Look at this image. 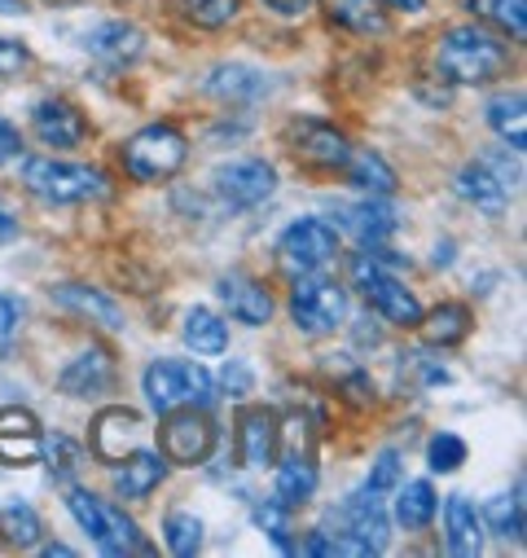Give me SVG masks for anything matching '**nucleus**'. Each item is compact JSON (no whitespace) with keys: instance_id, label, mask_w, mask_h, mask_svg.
<instances>
[{"instance_id":"nucleus-46","label":"nucleus","mask_w":527,"mask_h":558,"mask_svg":"<svg viewBox=\"0 0 527 558\" xmlns=\"http://www.w3.org/2000/svg\"><path fill=\"white\" fill-rule=\"evenodd\" d=\"M269 14H278V19H291V23H299V19H308L321 0H259Z\"/></svg>"},{"instance_id":"nucleus-22","label":"nucleus","mask_w":527,"mask_h":558,"mask_svg":"<svg viewBox=\"0 0 527 558\" xmlns=\"http://www.w3.org/2000/svg\"><path fill=\"white\" fill-rule=\"evenodd\" d=\"M168 480V458L159 449H132L123 466L114 462V493L123 501H146Z\"/></svg>"},{"instance_id":"nucleus-7","label":"nucleus","mask_w":527,"mask_h":558,"mask_svg":"<svg viewBox=\"0 0 527 558\" xmlns=\"http://www.w3.org/2000/svg\"><path fill=\"white\" fill-rule=\"evenodd\" d=\"M291 317L304 335L321 339V335H334L347 326V287L326 277L321 268L317 272H299L291 282Z\"/></svg>"},{"instance_id":"nucleus-20","label":"nucleus","mask_w":527,"mask_h":558,"mask_svg":"<svg viewBox=\"0 0 527 558\" xmlns=\"http://www.w3.org/2000/svg\"><path fill=\"white\" fill-rule=\"evenodd\" d=\"M49 300H53L58 308H66V313H75V317H84V322H93V326L110 330V335H119V330L127 326L123 308H119V304H114L106 291H97V287H84V282H62V287H53V291H49Z\"/></svg>"},{"instance_id":"nucleus-52","label":"nucleus","mask_w":527,"mask_h":558,"mask_svg":"<svg viewBox=\"0 0 527 558\" xmlns=\"http://www.w3.org/2000/svg\"><path fill=\"white\" fill-rule=\"evenodd\" d=\"M453 259H457V246H453V238L436 242V255H431V264H436V268H449Z\"/></svg>"},{"instance_id":"nucleus-26","label":"nucleus","mask_w":527,"mask_h":558,"mask_svg":"<svg viewBox=\"0 0 527 558\" xmlns=\"http://www.w3.org/2000/svg\"><path fill=\"white\" fill-rule=\"evenodd\" d=\"M418 330L427 335L431 348H457V343L470 339L475 313H470V304H462V300H444V304H436L431 313H422Z\"/></svg>"},{"instance_id":"nucleus-41","label":"nucleus","mask_w":527,"mask_h":558,"mask_svg":"<svg viewBox=\"0 0 527 558\" xmlns=\"http://www.w3.org/2000/svg\"><path fill=\"white\" fill-rule=\"evenodd\" d=\"M466 453H470L466 440L453 436V432H436V436L427 440V466H431L436 475H453V471H462Z\"/></svg>"},{"instance_id":"nucleus-27","label":"nucleus","mask_w":527,"mask_h":558,"mask_svg":"<svg viewBox=\"0 0 527 558\" xmlns=\"http://www.w3.org/2000/svg\"><path fill=\"white\" fill-rule=\"evenodd\" d=\"M343 172L356 185V194H369V198H391L395 190H401V177H395V168L378 150H352Z\"/></svg>"},{"instance_id":"nucleus-32","label":"nucleus","mask_w":527,"mask_h":558,"mask_svg":"<svg viewBox=\"0 0 527 558\" xmlns=\"http://www.w3.org/2000/svg\"><path fill=\"white\" fill-rule=\"evenodd\" d=\"M273 466H278V480H273V497L278 501H286L291 510L304 506V501H312L321 475H317V462L308 453H291L286 462H273Z\"/></svg>"},{"instance_id":"nucleus-36","label":"nucleus","mask_w":527,"mask_h":558,"mask_svg":"<svg viewBox=\"0 0 527 558\" xmlns=\"http://www.w3.org/2000/svg\"><path fill=\"white\" fill-rule=\"evenodd\" d=\"M326 369L334 374V391H339L352 409H369V404L378 400V387H373L369 369H360L356 361H330Z\"/></svg>"},{"instance_id":"nucleus-38","label":"nucleus","mask_w":527,"mask_h":558,"mask_svg":"<svg viewBox=\"0 0 527 558\" xmlns=\"http://www.w3.org/2000/svg\"><path fill=\"white\" fill-rule=\"evenodd\" d=\"M163 545H168V554H176V558H194V554L203 549V519L189 514V510H172V514L163 519Z\"/></svg>"},{"instance_id":"nucleus-28","label":"nucleus","mask_w":527,"mask_h":558,"mask_svg":"<svg viewBox=\"0 0 527 558\" xmlns=\"http://www.w3.org/2000/svg\"><path fill=\"white\" fill-rule=\"evenodd\" d=\"M45 536V519L23 497H0V541L14 549H36Z\"/></svg>"},{"instance_id":"nucleus-16","label":"nucleus","mask_w":527,"mask_h":558,"mask_svg":"<svg viewBox=\"0 0 527 558\" xmlns=\"http://www.w3.org/2000/svg\"><path fill=\"white\" fill-rule=\"evenodd\" d=\"M216 295H220V304L229 308V317L233 322H242V326H269L273 322V295H269V287L264 282H255L250 272H224L220 282H216Z\"/></svg>"},{"instance_id":"nucleus-49","label":"nucleus","mask_w":527,"mask_h":558,"mask_svg":"<svg viewBox=\"0 0 527 558\" xmlns=\"http://www.w3.org/2000/svg\"><path fill=\"white\" fill-rule=\"evenodd\" d=\"M352 339H356V348H378V343H382V326L369 322V317H360V322L352 326Z\"/></svg>"},{"instance_id":"nucleus-23","label":"nucleus","mask_w":527,"mask_h":558,"mask_svg":"<svg viewBox=\"0 0 527 558\" xmlns=\"http://www.w3.org/2000/svg\"><path fill=\"white\" fill-rule=\"evenodd\" d=\"M203 88L211 97L229 101V106H255V101H264L273 93V80L264 71H255V66H246V62H229V66H216Z\"/></svg>"},{"instance_id":"nucleus-6","label":"nucleus","mask_w":527,"mask_h":558,"mask_svg":"<svg viewBox=\"0 0 527 558\" xmlns=\"http://www.w3.org/2000/svg\"><path fill=\"white\" fill-rule=\"evenodd\" d=\"M66 510L75 514V523L88 532V541L101 554H150V541L142 536V527L123 514V506L88 493V488H71L66 493Z\"/></svg>"},{"instance_id":"nucleus-18","label":"nucleus","mask_w":527,"mask_h":558,"mask_svg":"<svg viewBox=\"0 0 527 558\" xmlns=\"http://www.w3.org/2000/svg\"><path fill=\"white\" fill-rule=\"evenodd\" d=\"M84 53L106 62V66H132L146 53V32L137 23H123V19L97 23L93 32H84Z\"/></svg>"},{"instance_id":"nucleus-42","label":"nucleus","mask_w":527,"mask_h":558,"mask_svg":"<svg viewBox=\"0 0 527 558\" xmlns=\"http://www.w3.org/2000/svg\"><path fill=\"white\" fill-rule=\"evenodd\" d=\"M395 484H401V453H395V449H387V453H378L373 471L365 475V493H373V497H387V493H395Z\"/></svg>"},{"instance_id":"nucleus-10","label":"nucleus","mask_w":527,"mask_h":558,"mask_svg":"<svg viewBox=\"0 0 527 558\" xmlns=\"http://www.w3.org/2000/svg\"><path fill=\"white\" fill-rule=\"evenodd\" d=\"M286 146H291V159L308 172H343L352 159L347 132L326 119H312V114H304L286 128Z\"/></svg>"},{"instance_id":"nucleus-54","label":"nucleus","mask_w":527,"mask_h":558,"mask_svg":"<svg viewBox=\"0 0 527 558\" xmlns=\"http://www.w3.org/2000/svg\"><path fill=\"white\" fill-rule=\"evenodd\" d=\"M27 5H23V0H0V14H23Z\"/></svg>"},{"instance_id":"nucleus-53","label":"nucleus","mask_w":527,"mask_h":558,"mask_svg":"<svg viewBox=\"0 0 527 558\" xmlns=\"http://www.w3.org/2000/svg\"><path fill=\"white\" fill-rule=\"evenodd\" d=\"M45 554H49V558H53V554H58V558H66V554H75V549H71V545H62V541H49V545H45Z\"/></svg>"},{"instance_id":"nucleus-37","label":"nucleus","mask_w":527,"mask_h":558,"mask_svg":"<svg viewBox=\"0 0 527 558\" xmlns=\"http://www.w3.org/2000/svg\"><path fill=\"white\" fill-rule=\"evenodd\" d=\"M483 527L492 532V536H501V541H523V497L518 493H501V497H492L488 506H483Z\"/></svg>"},{"instance_id":"nucleus-19","label":"nucleus","mask_w":527,"mask_h":558,"mask_svg":"<svg viewBox=\"0 0 527 558\" xmlns=\"http://www.w3.org/2000/svg\"><path fill=\"white\" fill-rule=\"evenodd\" d=\"M114 378H119V365H114V356L106 352V348H84L75 361H66L62 365V374H58V391L62 396H106L110 387H114Z\"/></svg>"},{"instance_id":"nucleus-3","label":"nucleus","mask_w":527,"mask_h":558,"mask_svg":"<svg viewBox=\"0 0 527 558\" xmlns=\"http://www.w3.org/2000/svg\"><path fill=\"white\" fill-rule=\"evenodd\" d=\"M119 163L137 185H163L189 163V136L168 119L146 123L119 146Z\"/></svg>"},{"instance_id":"nucleus-13","label":"nucleus","mask_w":527,"mask_h":558,"mask_svg":"<svg viewBox=\"0 0 527 558\" xmlns=\"http://www.w3.org/2000/svg\"><path fill=\"white\" fill-rule=\"evenodd\" d=\"M137 436H142V413L127 409V404H110L93 417V432H88V449L97 453V462L114 466L123 462L132 449H137Z\"/></svg>"},{"instance_id":"nucleus-24","label":"nucleus","mask_w":527,"mask_h":558,"mask_svg":"<svg viewBox=\"0 0 527 558\" xmlns=\"http://www.w3.org/2000/svg\"><path fill=\"white\" fill-rule=\"evenodd\" d=\"M444 549L457 558H475L483 549V519L466 493H453L444 501Z\"/></svg>"},{"instance_id":"nucleus-15","label":"nucleus","mask_w":527,"mask_h":558,"mask_svg":"<svg viewBox=\"0 0 527 558\" xmlns=\"http://www.w3.org/2000/svg\"><path fill=\"white\" fill-rule=\"evenodd\" d=\"M334 229H347L360 246H378L387 242L395 229H401V216H395V207L387 198H369L360 194V203H334Z\"/></svg>"},{"instance_id":"nucleus-12","label":"nucleus","mask_w":527,"mask_h":558,"mask_svg":"<svg viewBox=\"0 0 527 558\" xmlns=\"http://www.w3.org/2000/svg\"><path fill=\"white\" fill-rule=\"evenodd\" d=\"M32 132L40 136L45 146H53V150H79L88 142L93 123H88V114L75 101H66V97H40L32 106Z\"/></svg>"},{"instance_id":"nucleus-43","label":"nucleus","mask_w":527,"mask_h":558,"mask_svg":"<svg viewBox=\"0 0 527 558\" xmlns=\"http://www.w3.org/2000/svg\"><path fill=\"white\" fill-rule=\"evenodd\" d=\"M220 396H229V400H246L250 391H255V369L246 365V361H229L224 369H220Z\"/></svg>"},{"instance_id":"nucleus-47","label":"nucleus","mask_w":527,"mask_h":558,"mask_svg":"<svg viewBox=\"0 0 527 558\" xmlns=\"http://www.w3.org/2000/svg\"><path fill=\"white\" fill-rule=\"evenodd\" d=\"M19 155H23V132H19V123H10L5 114H0V168L14 163Z\"/></svg>"},{"instance_id":"nucleus-45","label":"nucleus","mask_w":527,"mask_h":558,"mask_svg":"<svg viewBox=\"0 0 527 558\" xmlns=\"http://www.w3.org/2000/svg\"><path fill=\"white\" fill-rule=\"evenodd\" d=\"M479 163H483V168H488V172H492V177H497V181H501L505 190H514V185L523 181V168H518V155H514V163H510V146H501V150H492V155H483Z\"/></svg>"},{"instance_id":"nucleus-2","label":"nucleus","mask_w":527,"mask_h":558,"mask_svg":"<svg viewBox=\"0 0 527 558\" xmlns=\"http://www.w3.org/2000/svg\"><path fill=\"white\" fill-rule=\"evenodd\" d=\"M23 190L49 207H79V203H101L114 194L110 177L93 163H62L49 155L23 159Z\"/></svg>"},{"instance_id":"nucleus-29","label":"nucleus","mask_w":527,"mask_h":558,"mask_svg":"<svg viewBox=\"0 0 527 558\" xmlns=\"http://www.w3.org/2000/svg\"><path fill=\"white\" fill-rule=\"evenodd\" d=\"M326 14L334 27L352 32V36H387L391 32L382 0H326Z\"/></svg>"},{"instance_id":"nucleus-51","label":"nucleus","mask_w":527,"mask_h":558,"mask_svg":"<svg viewBox=\"0 0 527 558\" xmlns=\"http://www.w3.org/2000/svg\"><path fill=\"white\" fill-rule=\"evenodd\" d=\"M10 238H19V216L0 203V242H10Z\"/></svg>"},{"instance_id":"nucleus-39","label":"nucleus","mask_w":527,"mask_h":558,"mask_svg":"<svg viewBox=\"0 0 527 558\" xmlns=\"http://www.w3.org/2000/svg\"><path fill=\"white\" fill-rule=\"evenodd\" d=\"M40 458H49L45 466H49V475H53L58 484L75 480V475H79V466H84V449H79L71 436H62V432L45 436V449H40Z\"/></svg>"},{"instance_id":"nucleus-34","label":"nucleus","mask_w":527,"mask_h":558,"mask_svg":"<svg viewBox=\"0 0 527 558\" xmlns=\"http://www.w3.org/2000/svg\"><path fill=\"white\" fill-rule=\"evenodd\" d=\"M466 10H475L483 23H492L510 40L527 36V0H466Z\"/></svg>"},{"instance_id":"nucleus-17","label":"nucleus","mask_w":527,"mask_h":558,"mask_svg":"<svg viewBox=\"0 0 527 558\" xmlns=\"http://www.w3.org/2000/svg\"><path fill=\"white\" fill-rule=\"evenodd\" d=\"M40 449H45V432L36 413L19 404L0 409V466H32L40 462Z\"/></svg>"},{"instance_id":"nucleus-50","label":"nucleus","mask_w":527,"mask_h":558,"mask_svg":"<svg viewBox=\"0 0 527 558\" xmlns=\"http://www.w3.org/2000/svg\"><path fill=\"white\" fill-rule=\"evenodd\" d=\"M382 10H395V14H427V0H382Z\"/></svg>"},{"instance_id":"nucleus-48","label":"nucleus","mask_w":527,"mask_h":558,"mask_svg":"<svg viewBox=\"0 0 527 558\" xmlns=\"http://www.w3.org/2000/svg\"><path fill=\"white\" fill-rule=\"evenodd\" d=\"M19 322H23V308H19L10 295H0V343H5V339L19 330Z\"/></svg>"},{"instance_id":"nucleus-4","label":"nucleus","mask_w":527,"mask_h":558,"mask_svg":"<svg viewBox=\"0 0 527 558\" xmlns=\"http://www.w3.org/2000/svg\"><path fill=\"white\" fill-rule=\"evenodd\" d=\"M347 282L360 291L365 308L378 313L387 326L418 330V322H422V304H418V295H414L387 264H378L365 246H360L356 255H347Z\"/></svg>"},{"instance_id":"nucleus-44","label":"nucleus","mask_w":527,"mask_h":558,"mask_svg":"<svg viewBox=\"0 0 527 558\" xmlns=\"http://www.w3.org/2000/svg\"><path fill=\"white\" fill-rule=\"evenodd\" d=\"M32 66V49L14 36H0V80H19Z\"/></svg>"},{"instance_id":"nucleus-30","label":"nucleus","mask_w":527,"mask_h":558,"mask_svg":"<svg viewBox=\"0 0 527 558\" xmlns=\"http://www.w3.org/2000/svg\"><path fill=\"white\" fill-rule=\"evenodd\" d=\"M181 339L194 356H224L229 352V322L211 308H189L181 322Z\"/></svg>"},{"instance_id":"nucleus-21","label":"nucleus","mask_w":527,"mask_h":558,"mask_svg":"<svg viewBox=\"0 0 527 558\" xmlns=\"http://www.w3.org/2000/svg\"><path fill=\"white\" fill-rule=\"evenodd\" d=\"M330 519H334L343 532L369 541L378 554H382L387 541H391V523H387V514H382V497H373V493H352L343 506L330 510Z\"/></svg>"},{"instance_id":"nucleus-1","label":"nucleus","mask_w":527,"mask_h":558,"mask_svg":"<svg viewBox=\"0 0 527 558\" xmlns=\"http://www.w3.org/2000/svg\"><path fill=\"white\" fill-rule=\"evenodd\" d=\"M436 80L453 84V88H483L501 75H510V45L475 23L449 27L436 45Z\"/></svg>"},{"instance_id":"nucleus-31","label":"nucleus","mask_w":527,"mask_h":558,"mask_svg":"<svg viewBox=\"0 0 527 558\" xmlns=\"http://www.w3.org/2000/svg\"><path fill=\"white\" fill-rule=\"evenodd\" d=\"M440 514V497L431 488V480H414V484H395V523L405 532H422L431 527Z\"/></svg>"},{"instance_id":"nucleus-33","label":"nucleus","mask_w":527,"mask_h":558,"mask_svg":"<svg viewBox=\"0 0 527 558\" xmlns=\"http://www.w3.org/2000/svg\"><path fill=\"white\" fill-rule=\"evenodd\" d=\"M483 119H488V128L501 136L510 150H523V146H527V114H523V93H518V88H514V93H510V88L497 93V97L488 101Z\"/></svg>"},{"instance_id":"nucleus-25","label":"nucleus","mask_w":527,"mask_h":558,"mask_svg":"<svg viewBox=\"0 0 527 558\" xmlns=\"http://www.w3.org/2000/svg\"><path fill=\"white\" fill-rule=\"evenodd\" d=\"M453 194L462 198V203H470L475 211H483V216H505V207H510V190L475 159V163H466V168H457V177H453Z\"/></svg>"},{"instance_id":"nucleus-8","label":"nucleus","mask_w":527,"mask_h":558,"mask_svg":"<svg viewBox=\"0 0 527 558\" xmlns=\"http://www.w3.org/2000/svg\"><path fill=\"white\" fill-rule=\"evenodd\" d=\"M216 423H211V409L198 404H181L172 413H163V427H159V453L168 458V466H207V458L216 453Z\"/></svg>"},{"instance_id":"nucleus-11","label":"nucleus","mask_w":527,"mask_h":558,"mask_svg":"<svg viewBox=\"0 0 527 558\" xmlns=\"http://www.w3.org/2000/svg\"><path fill=\"white\" fill-rule=\"evenodd\" d=\"M211 185L224 207L250 211L259 203H269L278 194V168L269 159H229L211 172Z\"/></svg>"},{"instance_id":"nucleus-14","label":"nucleus","mask_w":527,"mask_h":558,"mask_svg":"<svg viewBox=\"0 0 527 558\" xmlns=\"http://www.w3.org/2000/svg\"><path fill=\"white\" fill-rule=\"evenodd\" d=\"M278 449H282V427H278V413L273 409H242L237 413V458L242 466L250 471H264L278 462Z\"/></svg>"},{"instance_id":"nucleus-55","label":"nucleus","mask_w":527,"mask_h":558,"mask_svg":"<svg viewBox=\"0 0 527 558\" xmlns=\"http://www.w3.org/2000/svg\"><path fill=\"white\" fill-rule=\"evenodd\" d=\"M45 5H79V0H45Z\"/></svg>"},{"instance_id":"nucleus-5","label":"nucleus","mask_w":527,"mask_h":558,"mask_svg":"<svg viewBox=\"0 0 527 558\" xmlns=\"http://www.w3.org/2000/svg\"><path fill=\"white\" fill-rule=\"evenodd\" d=\"M142 391H146V404L155 413H172L181 404H198V409H211L220 400V387L216 378L207 374V365L198 361H150L146 374H142Z\"/></svg>"},{"instance_id":"nucleus-9","label":"nucleus","mask_w":527,"mask_h":558,"mask_svg":"<svg viewBox=\"0 0 527 558\" xmlns=\"http://www.w3.org/2000/svg\"><path fill=\"white\" fill-rule=\"evenodd\" d=\"M334 255H339V229L330 220H321V216H299L278 238V264L291 277L317 272V268L334 264Z\"/></svg>"},{"instance_id":"nucleus-40","label":"nucleus","mask_w":527,"mask_h":558,"mask_svg":"<svg viewBox=\"0 0 527 558\" xmlns=\"http://www.w3.org/2000/svg\"><path fill=\"white\" fill-rule=\"evenodd\" d=\"M255 523L264 527V536H269L278 549H286V554H295V541H291V532H295V523H291V506L286 501H259L255 506Z\"/></svg>"},{"instance_id":"nucleus-35","label":"nucleus","mask_w":527,"mask_h":558,"mask_svg":"<svg viewBox=\"0 0 527 558\" xmlns=\"http://www.w3.org/2000/svg\"><path fill=\"white\" fill-rule=\"evenodd\" d=\"M176 14L198 32H220L242 14V0H176Z\"/></svg>"}]
</instances>
